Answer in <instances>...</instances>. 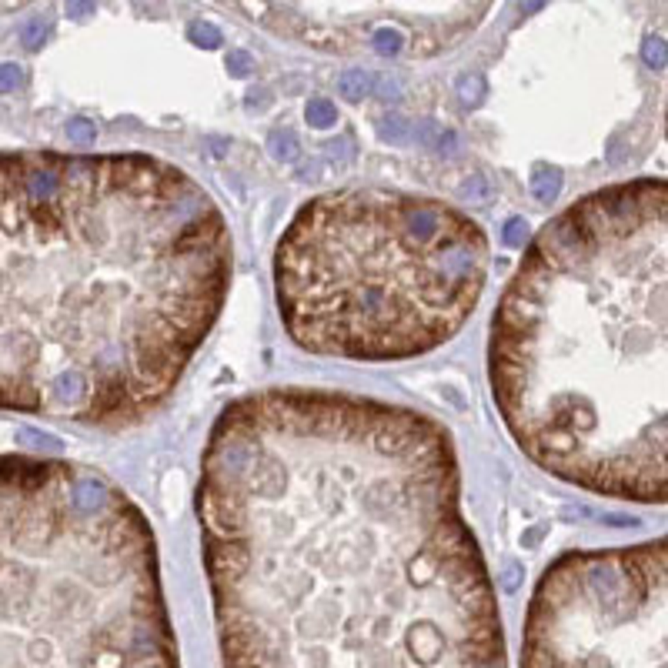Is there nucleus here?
I'll use <instances>...</instances> for the list:
<instances>
[{"instance_id": "f257e3e1", "label": "nucleus", "mask_w": 668, "mask_h": 668, "mask_svg": "<svg viewBox=\"0 0 668 668\" xmlns=\"http://www.w3.org/2000/svg\"><path fill=\"white\" fill-rule=\"evenodd\" d=\"M201 551L224 665H504L448 428L405 405L268 388L214 421Z\"/></svg>"}, {"instance_id": "f03ea898", "label": "nucleus", "mask_w": 668, "mask_h": 668, "mask_svg": "<svg viewBox=\"0 0 668 668\" xmlns=\"http://www.w3.org/2000/svg\"><path fill=\"white\" fill-rule=\"evenodd\" d=\"M0 398L124 428L157 411L231 284L224 214L147 154L0 161Z\"/></svg>"}, {"instance_id": "7ed1b4c3", "label": "nucleus", "mask_w": 668, "mask_h": 668, "mask_svg": "<svg viewBox=\"0 0 668 668\" xmlns=\"http://www.w3.org/2000/svg\"><path fill=\"white\" fill-rule=\"evenodd\" d=\"M488 378L538 468L668 504V181L598 187L535 234L491 321Z\"/></svg>"}, {"instance_id": "20e7f679", "label": "nucleus", "mask_w": 668, "mask_h": 668, "mask_svg": "<svg viewBox=\"0 0 668 668\" xmlns=\"http://www.w3.org/2000/svg\"><path fill=\"white\" fill-rule=\"evenodd\" d=\"M3 668H170L147 518L84 465L7 455L0 468Z\"/></svg>"}, {"instance_id": "39448f33", "label": "nucleus", "mask_w": 668, "mask_h": 668, "mask_svg": "<svg viewBox=\"0 0 668 668\" xmlns=\"http://www.w3.org/2000/svg\"><path fill=\"white\" fill-rule=\"evenodd\" d=\"M488 261V234L451 204L344 187L291 217L274 247V298L307 354L405 361L461 331Z\"/></svg>"}, {"instance_id": "423d86ee", "label": "nucleus", "mask_w": 668, "mask_h": 668, "mask_svg": "<svg viewBox=\"0 0 668 668\" xmlns=\"http://www.w3.org/2000/svg\"><path fill=\"white\" fill-rule=\"evenodd\" d=\"M521 665L668 668V535L548 565L528 605Z\"/></svg>"}, {"instance_id": "0eeeda50", "label": "nucleus", "mask_w": 668, "mask_h": 668, "mask_svg": "<svg viewBox=\"0 0 668 668\" xmlns=\"http://www.w3.org/2000/svg\"><path fill=\"white\" fill-rule=\"evenodd\" d=\"M371 87H375V77L368 74V71H344L341 80H337V91L344 94L348 101H358V97L371 94Z\"/></svg>"}, {"instance_id": "6e6552de", "label": "nucleus", "mask_w": 668, "mask_h": 668, "mask_svg": "<svg viewBox=\"0 0 668 668\" xmlns=\"http://www.w3.org/2000/svg\"><path fill=\"white\" fill-rule=\"evenodd\" d=\"M562 191V174L555 167H542L538 174H532V194L538 201H555Z\"/></svg>"}, {"instance_id": "1a4fd4ad", "label": "nucleus", "mask_w": 668, "mask_h": 668, "mask_svg": "<svg viewBox=\"0 0 668 668\" xmlns=\"http://www.w3.org/2000/svg\"><path fill=\"white\" fill-rule=\"evenodd\" d=\"M304 117H307L311 127H331V124L337 121V110H334L331 101H324V97H311L307 107H304Z\"/></svg>"}, {"instance_id": "9d476101", "label": "nucleus", "mask_w": 668, "mask_h": 668, "mask_svg": "<svg viewBox=\"0 0 668 668\" xmlns=\"http://www.w3.org/2000/svg\"><path fill=\"white\" fill-rule=\"evenodd\" d=\"M371 37H375V50L384 54V57H395V54H401V47H405V34L398 31V27H378Z\"/></svg>"}, {"instance_id": "9b49d317", "label": "nucleus", "mask_w": 668, "mask_h": 668, "mask_svg": "<svg viewBox=\"0 0 668 668\" xmlns=\"http://www.w3.org/2000/svg\"><path fill=\"white\" fill-rule=\"evenodd\" d=\"M187 37L194 41L198 47H204V50H214V47H221V31L214 27V24H208V20H198V24H191V31H187Z\"/></svg>"}, {"instance_id": "f8f14e48", "label": "nucleus", "mask_w": 668, "mask_h": 668, "mask_svg": "<svg viewBox=\"0 0 668 668\" xmlns=\"http://www.w3.org/2000/svg\"><path fill=\"white\" fill-rule=\"evenodd\" d=\"M501 241H504V247H521V244H528V221L525 217H511L504 228H501Z\"/></svg>"}, {"instance_id": "ddd939ff", "label": "nucleus", "mask_w": 668, "mask_h": 668, "mask_svg": "<svg viewBox=\"0 0 668 668\" xmlns=\"http://www.w3.org/2000/svg\"><path fill=\"white\" fill-rule=\"evenodd\" d=\"M67 137L74 147H91L97 131H94V121H71L67 124Z\"/></svg>"}, {"instance_id": "4468645a", "label": "nucleus", "mask_w": 668, "mask_h": 668, "mask_svg": "<svg viewBox=\"0 0 668 668\" xmlns=\"http://www.w3.org/2000/svg\"><path fill=\"white\" fill-rule=\"evenodd\" d=\"M641 57L652 64V67H665V64H668V47H665V41H658V37H648V41L641 44Z\"/></svg>"}, {"instance_id": "2eb2a0df", "label": "nucleus", "mask_w": 668, "mask_h": 668, "mask_svg": "<svg viewBox=\"0 0 668 668\" xmlns=\"http://www.w3.org/2000/svg\"><path fill=\"white\" fill-rule=\"evenodd\" d=\"M47 34H50V20H41V17H37V20H31V24L24 27V34H20V37H24V44L34 50V47L44 44Z\"/></svg>"}, {"instance_id": "dca6fc26", "label": "nucleus", "mask_w": 668, "mask_h": 668, "mask_svg": "<svg viewBox=\"0 0 668 668\" xmlns=\"http://www.w3.org/2000/svg\"><path fill=\"white\" fill-rule=\"evenodd\" d=\"M274 157H281V161H294L298 157V140H294V134L291 131H281V134H274Z\"/></svg>"}, {"instance_id": "f3484780", "label": "nucleus", "mask_w": 668, "mask_h": 668, "mask_svg": "<svg viewBox=\"0 0 668 668\" xmlns=\"http://www.w3.org/2000/svg\"><path fill=\"white\" fill-rule=\"evenodd\" d=\"M228 67L234 77H244L251 67H254V61H251V54H244V50H231L228 54Z\"/></svg>"}, {"instance_id": "a211bd4d", "label": "nucleus", "mask_w": 668, "mask_h": 668, "mask_svg": "<svg viewBox=\"0 0 668 668\" xmlns=\"http://www.w3.org/2000/svg\"><path fill=\"white\" fill-rule=\"evenodd\" d=\"M414 131H408V121H401V117H391V121L381 127V137H388V140H405V137H411Z\"/></svg>"}, {"instance_id": "6ab92c4d", "label": "nucleus", "mask_w": 668, "mask_h": 668, "mask_svg": "<svg viewBox=\"0 0 668 668\" xmlns=\"http://www.w3.org/2000/svg\"><path fill=\"white\" fill-rule=\"evenodd\" d=\"M97 0H67V17H84V14H94Z\"/></svg>"}, {"instance_id": "aec40b11", "label": "nucleus", "mask_w": 668, "mask_h": 668, "mask_svg": "<svg viewBox=\"0 0 668 668\" xmlns=\"http://www.w3.org/2000/svg\"><path fill=\"white\" fill-rule=\"evenodd\" d=\"M20 87V67L17 64H3V91Z\"/></svg>"}, {"instance_id": "412c9836", "label": "nucleus", "mask_w": 668, "mask_h": 668, "mask_svg": "<svg viewBox=\"0 0 668 668\" xmlns=\"http://www.w3.org/2000/svg\"><path fill=\"white\" fill-rule=\"evenodd\" d=\"M542 3H545V0H521V10H525V14H532V10H538Z\"/></svg>"}, {"instance_id": "4be33fe9", "label": "nucleus", "mask_w": 668, "mask_h": 668, "mask_svg": "<svg viewBox=\"0 0 668 668\" xmlns=\"http://www.w3.org/2000/svg\"><path fill=\"white\" fill-rule=\"evenodd\" d=\"M665 127H668V117H665Z\"/></svg>"}]
</instances>
